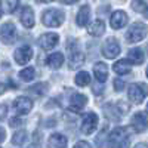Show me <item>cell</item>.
I'll return each mask as SVG.
<instances>
[{"mask_svg":"<svg viewBox=\"0 0 148 148\" xmlns=\"http://www.w3.org/2000/svg\"><path fill=\"white\" fill-rule=\"evenodd\" d=\"M14 108L18 114H28L33 110V101L27 96H19L14 101Z\"/></svg>","mask_w":148,"mask_h":148,"instance_id":"cell-9","label":"cell"},{"mask_svg":"<svg viewBox=\"0 0 148 148\" xmlns=\"http://www.w3.org/2000/svg\"><path fill=\"white\" fill-rule=\"evenodd\" d=\"M88 104V98L83 93H74L70 99V110L74 111V113H79L84 108V105Z\"/></svg>","mask_w":148,"mask_h":148,"instance_id":"cell-13","label":"cell"},{"mask_svg":"<svg viewBox=\"0 0 148 148\" xmlns=\"http://www.w3.org/2000/svg\"><path fill=\"white\" fill-rule=\"evenodd\" d=\"M68 144V139L62 133H53L47 139V147L49 148H65Z\"/></svg>","mask_w":148,"mask_h":148,"instance_id":"cell-15","label":"cell"},{"mask_svg":"<svg viewBox=\"0 0 148 148\" xmlns=\"http://www.w3.org/2000/svg\"><path fill=\"white\" fill-rule=\"evenodd\" d=\"M58 42H59V36L56 33H46L39 39V45H40L42 49H45V51L53 49L58 45Z\"/></svg>","mask_w":148,"mask_h":148,"instance_id":"cell-10","label":"cell"},{"mask_svg":"<svg viewBox=\"0 0 148 148\" xmlns=\"http://www.w3.org/2000/svg\"><path fill=\"white\" fill-rule=\"evenodd\" d=\"M113 70L119 74V76H123V74L130 73V62L127 59H120L113 65Z\"/></svg>","mask_w":148,"mask_h":148,"instance_id":"cell-22","label":"cell"},{"mask_svg":"<svg viewBox=\"0 0 148 148\" xmlns=\"http://www.w3.org/2000/svg\"><path fill=\"white\" fill-rule=\"evenodd\" d=\"M147 33H148V28H147L145 24H142V22H135V24H132L130 28L127 30L126 39H127L129 43H138V42H141V40L145 39Z\"/></svg>","mask_w":148,"mask_h":148,"instance_id":"cell-3","label":"cell"},{"mask_svg":"<svg viewBox=\"0 0 148 148\" xmlns=\"http://www.w3.org/2000/svg\"><path fill=\"white\" fill-rule=\"evenodd\" d=\"M46 62H47V65L51 67V68L58 70V68H61V65L64 64V55L61 53V52H55V53L47 56Z\"/></svg>","mask_w":148,"mask_h":148,"instance_id":"cell-20","label":"cell"},{"mask_svg":"<svg viewBox=\"0 0 148 148\" xmlns=\"http://www.w3.org/2000/svg\"><path fill=\"white\" fill-rule=\"evenodd\" d=\"M16 39V28L12 22H6L0 28V40L5 45H12Z\"/></svg>","mask_w":148,"mask_h":148,"instance_id":"cell-6","label":"cell"},{"mask_svg":"<svg viewBox=\"0 0 148 148\" xmlns=\"http://www.w3.org/2000/svg\"><path fill=\"white\" fill-rule=\"evenodd\" d=\"M19 79L22 82H31L34 79V68L28 67V68H24L21 73H19Z\"/></svg>","mask_w":148,"mask_h":148,"instance_id":"cell-26","label":"cell"},{"mask_svg":"<svg viewBox=\"0 0 148 148\" xmlns=\"http://www.w3.org/2000/svg\"><path fill=\"white\" fill-rule=\"evenodd\" d=\"M93 76L99 83H104L108 79V67H107V64L96 62L95 67H93Z\"/></svg>","mask_w":148,"mask_h":148,"instance_id":"cell-17","label":"cell"},{"mask_svg":"<svg viewBox=\"0 0 148 148\" xmlns=\"http://www.w3.org/2000/svg\"><path fill=\"white\" fill-rule=\"evenodd\" d=\"M145 59V55L142 52V49L139 47H135V49H130L129 53H127V61L130 64H135V65H141Z\"/></svg>","mask_w":148,"mask_h":148,"instance_id":"cell-18","label":"cell"},{"mask_svg":"<svg viewBox=\"0 0 148 148\" xmlns=\"http://www.w3.org/2000/svg\"><path fill=\"white\" fill-rule=\"evenodd\" d=\"M5 139H6V130H5L2 126H0V144H2Z\"/></svg>","mask_w":148,"mask_h":148,"instance_id":"cell-32","label":"cell"},{"mask_svg":"<svg viewBox=\"0 0 148 148\" xmlns=\"http://www.w3.org/2000/svg\"><path fill=\"white\" fill-rule=\"evenodd\" d=\"M89 34L90 36H95V37H99L105 33V22L101 21V19H95L90 25H89Z\"/></svg>","mask_w":148,"mask_h":148,"instance_id":"cell-21","label":"cell"},{"mask_svg":"<svg viewBox=\"0 0 148 148\" xmlns=\"http://www.w3.org/2000/svg\"><path fill=\"white\" fill-rule=\"evenodd\" d=\"M22 25L25 28H31L34 25V12L30 6H24L21 10V16H19Z\"/></svg>","mask_w":148,"mask_h":148,"instance_id":"cell-16","label":"cell"},{"mask_svg":"<svg viewBox=\"0 0 148 148\" xmlns=\"http://www.w3.org/2000/svg\"><path fill=\"white\" fill-rule=\"evenodd\" d=\"M46 88H47V84L46 83H39V84H36V86H33V88L30 89V93H33V95H43L45 92H46Z\"/></svg>","mask_w":148,"mask_h":148,"instance_id":"cell-27","label":"cell"},{"mask_svg":"<svg viewBox=\"0 0 148 148\" xmlns=\"http://www.w3.org/2000/svg\"><path fill=\"white\" fill-rule=\"evenodd\" d=\"M6 116V105H0V120H3Z\"/></svg>","mask_w":148,"mask_h":148,"instance_id":"cell-33","label":"cell"},{"mask_svg":"<svg viewBox=\"0 0 148 148\" xmlns=\"http://www.w3.org/2000/svg\"><path fill=\"white\" fill-rule=\"evenodd\" d=\"M98 127V116L95 113H88L83 116L82 125H80V130L84 135H92Z\"/></svg>","mask_w":148,"mask_h":148,"instance_id":"cell-5","label":"cell"},{"mask_svg":"<svg viewBox=\"0 0 148 148\" xmlns=\"http://www.w3.org/2000/svg\"><path fill=\"white\" fill-rule=\"evenodd\" d=\"M102 55L108 59H114L116 56L120 55V45L116 39L113 37H110V39L104 43L102 46Z\"/></svg>","mask_w":148,"mask_h":148,"instance_id":"cell-7","label":"cell"},{"mask_svg":"<svg viewBox=\"0 0 148 148\" xmlns=\"http://www.w3.org/2000/svg\"><path fill=\"white\" fill-rule=\"evenodd\" d=\"M147 77H148V67H147Z\"/></svg>","mask_w":148,"mask_h":148,"instance_id":"cell-39","label":"cell"},{"mask_svg":"<svg viewBox=\"0 0 148 148\" xmlns=\"http://www.w3.org/2000/svg\"><path fill=\"white\" fill-rule=\"evenodd\" d=\"M62 3H67V5H73V3H76L77 0H61Z\"/></svg>","mask_w":148,"mask_h":148,"instance_id":"cell-34","label":"cell"},{"mask_svg":"<svg viewBox=\"0 0 148 148\" xmlns=\"http://www.w3.org/2000/svg\"><path fill=\"white\" fill-rule=\"evenodd\" d=\"M74 82H76L77 86H80V88H84V86H88L90 83V76H89V73H86V71H80L76 79H74Z\"/></svg>","mask_w":148,"mask_h":148,"instance_id":"cell-24","label":"cell"},{"mask_svg":"<svg viewBox=\"0 0 148 148\" xmlns=\"http://www.w3.org/2000/svg\"><path fill=\"white\" fill-rule=\"evenodd\" d=\"M89 18H90V8H89V5H83L79 10V14H77V19H76L77 25H80V27L88 25Z\"/></svg>","mask_w":148,"mask_h":148,"instance_id":"cell-19","label":"cell"},{"mask_svg":"<svg viewBox=\"0 0 148 148\" xmlns=\"http://www.w3.org/2000/svg\"><path fill=\"white\" fill-rule=\"evenodd\" d=\"M132 126L135 132H144L148 127V119L142 111H139V113H136L132 117Z\"/></svg>","mask_w":148,"mask_h":148,"instance_id":"cell-14","label":"cell"},{"mask_svg":"<svg viewBox=\"0 0 148 148\" xmlns=\"http://www.w3.org/2000/svg\"><path fill=\"white\" fill-rule=\"evenodd\" d=\"M110 148H127L129 147V135L126 127H116L108 136Z\"/></svg>","mask_w":148,"mask_h":148,"instance_id":"cell-1","label":"cell"},{"mask_svg":"<svg viewBox=\"0 0 148 148\" xmlns=\"http://www.w3.org/2000/svg\"><path fill=\"white\" fill-rule=\"evenodd\" d=\"M70 49V58H68V67L71 70H77L79 67H82L84 64V55L83 52H80L79 49H74V47H68Z\"/></svg>","mask_w":148,"mask_h":148,"instance_id":"cell-11","label":"cell"},{"mask_svg":"<svg viewBox=\"0 0 148 148\" xmlns=\"http://www.w3.org/2000/svg\"><path fill=\"white\" fill-rule=\"evenodd\" d=\"M144 14H145V18H148V6H147V10L144 12Z\"/></svg>","mask_w":148,"mask_h":148,"instance_id":"cell-38","label":"cell"},{"mask_svg":"<svg viewBox=\"0 0 148 148\" xmlns=\"http://www.w3.org/2000/svg\"><path fill=\"white\" fill-rule=\"evenodd\" d=\"M133 148H148V145L147 144H138V145H135Z\"/></svg>","mask_w":148,"mask_h":148,"instance_id":"cell-36","label":"cell"},{"mask_svg":"<svg viewBox=\"0 0 148 148\" xmlns=\"http://www.w3.org/2000/svg\"><path fill=\"white\" fill-rule=\"evenodd\" d=\"M5 90H6V86H5V84H3L2 82H0V95H2V93H3Z\"/></svg>","mask_w":148,"mask_h":148,"instance_id":"cell-35","label":"cell"},{"mask_svg":"<svg viewBox=\"0 0 148 148\" xmlns=\"http://www.w3.org/2000/svg\"><path fill=\"white\" fill-rule=\"evenodd\" d=\"M14 58H15V61H16L19 65L27 64V62H30V59L33 58V49L30 46H27V45L25 46H21V47H18L16 51H15Z\"/></svg>","mask_w":148,"mask_h":148,"instance_id":"cell-8","label":"cell"},{"mask_svg":"<svg viewBox=\"0 0 148 148\" xmlns=\"http://www.w3.org/2000/svg\"><path fill=\"white\" fill-rule=\"evenodd\" d=\"M9 125H10L12 127L21 126V125H22V120H21L19 117H14V119H10V120H9Z\"/></svg>","mask_w":148,"mask_h":148,"instance_id":"cell-30","label":"cell"},{"mask_svg":"<svg viewBox=\"0 0 148 148\" xmlns=\"http://www.w3.org/2000/svg\"><path fill=\"white\" fill-rule=\"evenodd\" d=\"M148 95V86L144 83H133L127 89V96L133 104H141Z\"/></svg>","mask_w":148,"mask_h":148,"instance_id":"cell-4","label":"cell"},{"mask_svg":"<svg viewBox=\"0 0 148 148\" xmlns=\"http://www.w3.org/2000/svg\"><path fill=\"white\" fill-rule=\"evenodd\" d=\"M39 2H40V3H43V2H45V3H49V2H52V0H39Z\"/></svg>","mask_w":148,"mask_h":148,"instance_id":"cell-37","label":"cell"},{"mask_svg":"<svg viewBox=\"0 0 148 148\" xmlns=\"http://www.w3.org/2000/svg\"><path fill=\"white\" fill-rule=\"evenodd\" d=\"M64 19H65V15L59 9H47L42 15V22L46 27H59L64 22Z\"/></svg>","mask_w":148,"mask_h":148,"instance_id":"cell-2","label":"cell"},{"mask_svg":"<svg viewBox=\"0 0 148 148\" xmlns=\"http://www.w3.org/2000/svg\"><path fill=\"white\" fill-rule=\"evenodd\" d=\"M74 148H92L89 142H86V141H79L76 145H74Z\"/></svg>","mask_w":148,"mask_h":148,"instance_id":"cell-31","label":"cell"},{"mask_svg":"<svg viewBox=\"0 0 148 148\" xmlns=\"http://www.w3.org/2000/svg\"><path fill=\"white\" fill-rule=\"evenodd\" d=\"M110 24H111V27H113L114 30L123 28L127 24V15H126V12L116 10L114 14L111 15V18H110Z\"/></svg>","mask_w":148,"mask_h":148,"instance_id":"cell-12","label":"cell"},{"mask_svg":"<svg viewBox=\"0 0 148 148\" xmlns=\"http://www.w3.org/2000/svg\"><path fill=\"white\" fill-rule=\"evenodd\" d=\"M114 89H116L117 92H121L123 89H125V82L120 80V79H116V80H114Z\"/></svg>","mask_w":148,"mask_h":148,"instance_id":"cell-29","label":"cell"},{"mask_svg":"<svg viewBox=\"0 0 148 148\" xmlns=\"http://www.w3.org/2000/svg\"><path fill=\"white\" fill-rule=\"evenodd\" d=\"M147 111H148V104H147Z\"/></svg>","mask_w":148,"mask_h":148,"instance_id":"cell-40","label":"cell"},{"mask_svg":"<svg viewBox=\"0 0 148 148\" xmlns=\"http://www.w3.org/2000/svg\"><path fill=\"white\" fill-rule=\"evenodd\" d=\"M132 9L133 10H136V12H144L147 10V5H145V2L144 0H133L132 2Z\"/></svg>","mask_w":148,"mask_h":148,"instance_id":"cell-28","label":"cell"},{"mask_svg":"<svg viewBox=\"0 0 148 148\" xmlns=\"http://www.w3.org/2000/svg\"><path fill=\"white\" fill-rule=\"evenodd\" d=\"M27 139V132L25 130H18L14 133V136H12V144L14 145H22Z\"/></svg>","mask_w":148,"mask_h":148,"instance_id":"cell-25","label":"cell"},{"mask_svg":"<svg viewBox=\"0 0 148 148\" xmlns=\"http://www.w3.org/2000/svg\"><path fill=\"white\" fill-rule=\"evenodd\" d=\"M19 5V0H0V8L3 14H12L15 12Z\"/></svg>","mask_w":148,"mask_h":148,"instance_id":"cell-23","label":"cell"}]
</instances>
